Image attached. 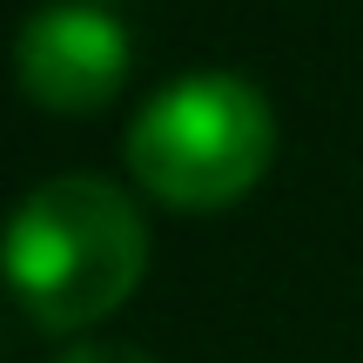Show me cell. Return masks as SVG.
Masks as SVG:
<instances>
[{"label":"cell","instance_id":"obj_1","mask_svg":"<svg viewBox=\"0 0 363 363\" xmlns=\"http://www.w3.org/2000/svg\"><path fill=\"white\" fill-rule=\"evenodd\" d=\"M148 269V229L101 175H54L13 208L7 283L40 330H88L128 303Z\"/></svg>","mask_w":363,"mask_h":363},{"label":"cell","instance_id":"obj_2","mask_svg":"<svg viewBox=\"0 0 363 363\" xmlns=\"http://www.w3.org/2000/svg\"><path fill=\"white\" fill-rule=\"evenodd\" d=\"M276 155V108L242 74H195L169 81L128 128V169L169 208H229L262 182Z\"/></svg>","mask_w":363,"mask_h":363},{"label":"cell","instance_id":"obj_3","mask_svg":"<svg viewBox=\"0 0 363 363\" xmlns=\"http://www.w3.org/2000/svg\"><path fill=\"white\" fill-rule=\"evenodd\" d=\"M128 34L101 7H40L21 27V88L54 115H94L128 74Z\"/></svg>","mask_w":363,"mask_h":363},{"label":"cell","instance_id":"obj_4","mask_svg":"<svg viewBox=\"0 0 363 363\" xmlns=\"http://www.w3.org/2000/svg\"><path fill=\"white\" fill-rule=\"evenodd\" d=\"M54 363H155L148 350H135V343H101V337H81V343H67Z\"/></svg>","mask_w":363,"mask_h":363}]
</instances>
